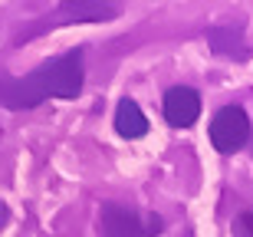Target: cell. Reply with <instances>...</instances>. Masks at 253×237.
Here are the masks:
<instances>
[{
    "mask_svg": "<svg viewBox=\"0 0 253 237\" xmlns=\"http://www.w3.org/2000/svg\"><path fill=\"white\" fill-rule=\"evenodd\" d=\"M7 221H10V211H7V204H3V201H0V231L7 228Z\"/></svg>",
    "mask_w": 253,
    "mask_h": 237,
    "instance_id": "7",
    "label": "cell"
},
{
    "mask_svg": "<svg viewBox=\"0 0 253 237\" xmlns=\"http://www.w3.org/2000/svg\"><path fill=\"white\" fill-rule=\"evenodd\" d=\"M83 47L66 49L20 79L0 73V105L20 112V109H37L46 99H76L83 93Z\"/></svg>",
    "mask_w": 253,
    "mask_h": 237,
    "instance_id": "1",
    "label": "cell"
},
{
    "mask_svg": "<svg viewBox=\"0 0 253 237\" xmlns=\"http://www.w3.org/2000/svg\"><path fill=\"white\" fill-rule=\"evenodd\" d=\"M99 231H102V237H158L165 231V221L155 211L105 201L99 208Z\"/></svg>",
    "mask_w": 253,
    "mask_h": 237,
    "instance_id": "2",
    "label": "cell"
},
{
    "mask_svg": "<svg viewBox=\"0 0 253 237\" xmlns=\"http://www.w3.org/2000/svg\"><path fill=\"white\" fill-rule=\"evenodd\" d=\"M250 142V115L244 105H224L211 119V145L220 155H234Z\"/></svg>",
    "mask_w": 253,
    "mask_h": 237,
    "instance_id": "3",
    "label": "cell"
},
{
    "mask_svg": "<svg viewBox=\"0 0 253 237\" xmlns=\"http://www.w3.org/2000/svg\"><path fill=\"white\" fill-rule=\"evenodd\" d=\"M115 132L122 139H145L148 135V119L141 112V105L128 95L119 99V105H115Z\"/></svg>",
    "mask_w": 253,
    "mask_h": 237,
    "instance_id": "6",
    "label": "cell"
},
{
    "mask_svg": "<svg viewBox=\"0 0 253 237\" xmlns=\"http://www.w3.org/2000/svg\"><path fill=\"white\" fill-rule=\"evenodd\" d=\"M161 115L174 129H191L201 119V93L191 86H171L161 99Z\"/></svg>",
    "mask_w": 253,
    "mask_h": 237,
    "instance_id": "4",
    "label": "cell"
},
{
    "mask_svg": "<svg viewBox=\"0 0 253 237\" xmlns=\"http://www.w3.org/2000/svg\"><path fill=\"white\" fill-rule=\"evenodd\" d=\"M122 13V3H92V0H76V3H59L56 23H105Z\"/></svg>",
    "mask_w": 253,
    "mask_h": 237,
    "instance_id": "5",
    "label": "cell"
}]
</instances>
